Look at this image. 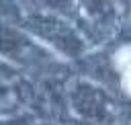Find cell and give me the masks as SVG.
<instances>
[{
  "mask_svg": "<svg viewBox=\"0 0 131 125\" xmlns=\"http://www.w3.org/2000/svg\"><path fill=\"white\" fill-rule=\"evenodd\" d=\"M115 64L123 76V88L131 94V47H123L115 55Z\"/></svg>",
  "mask_w": 131,
  "mask_h": 125,
  "instance_id": "cell-1",
  "label": "cell"
}]
</instances>
